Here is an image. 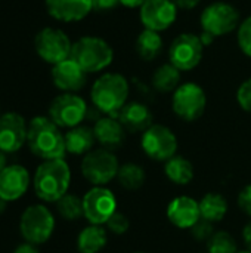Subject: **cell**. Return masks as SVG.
<instances>
[{
	"label": "cell",
	"mask_w": 251,
	"mask_h": 253,
	"mask_svg": "<svg viewBox=\"0 0 251 253\" xmlns=\"http://www.w3.org/2000/svg\"><path fill=\"white\" fill-rule=\"evenodd\" d=\"M209 253H238L235 239L226 231H216L207 242Z\"/></svg>",
	"instance_id": "obj_30"
},
{
	"label": "cell",
	"mask_w": 251,
	"mask_h": 253,
	"mask_svg": "<svg viewBox=\"0 0 251 253\" xmlns=\"http://www.w3.org/2000/svg\"><path fill=\"white\" fill-rule=\"evenodd\" d=\"M95 138L102 145V148H107L109 151H114L120 148L126 139V129L117 120L115 117H101L96 120L93 126Z\"/></svg>",
	"instance_id": "obj_21"
},
{
	"label": "cell",
	"mask_w": 251,
	"mask_h": 253,
	"mask_svg": "<svg viewBox=\"0 0 251 253\" xmlns=\"http://www.w3.org/2000/svg\"><path fill=\"white\" fill-rule=\"evenodd\" d=\"M141 145L145 154L155 162H167L178 151L176 135L167 126L157 123L143 132Z\"/></svg>",
	"instance_id": "obj_11"
},
{
	"label": "cell",
	"mask_w": 251,
	"mask_h": 253,
	"mask_svg": "<svg viewBox=\"0 0 251 253\" xmlns=\"http://www.w3.org/2000/svg\"><path fill=\"white\" fill-rule=\"evenodd\" d=\"M198 203H200L201 218L212 224L222 221L228 212V202L219 193H209Z\"/></svg>",
	"instance_id": "obj_26"
},
{
	"label": "cell",
	"mask_w": 251,
	"mask_h": 253,
	"mask_svg": "<svg viewBox=\"0 0 251 253\" xmlns=\"http://www.w3.org/2000/svg\"><path fill=\"white\" fill-rule=\"evenodd\" d=\"M152 86L161 93L175 92L180 86V71L170 62L160 65L152 74Z\"/></svg>",
	"instance_id": "obj_27"
},
{
	"label": "cell",
	"mask_w": 251,
	"mask_h": 253,
	"mask_svg": "<svg viewBox=\"0 0 251 253\" xmlns=\"http://www.w3.org/2000/svg\"><path fill=\"white\" fill-rule=\"evenodd\" d=\"M6 206H7V202H6V200H3V199H0V215H3V213H4Z\"/></svg>",
	"instance_id": "obj_43"
},
{
	"label": "cell",
	"mask_w": 251,
	"mask_h": 253,
	"mask_svg": "<svg viewBox=\"0 0 251 253\" xmlns=\"http://www.w3.org/2000/svg\"><path fill=\"white\" fill-rule=\"evenodd\" d=\"M108 242L107 230L102 225H89L83 228L77 237V249L80 253H99Z\"/></svg>",
	"instance_id": "obj_23"
},
{
	"label": "cell",
	"mask_w": 251,
	"mask_h": 253,
	"mask_svg": "<svg viewBox=\"0 0 251 253\" xmlns=\"http://www.w3.org/2000/svg\"><path fill=\"white\" fill-rule=\"evenodd\" d=\"M27 145L34 156L43 160L64 159L67 153L65 136L59 126L43 116H37L28 123Z\"/></svg>",
	"instance_id": "obj_1"
},
{
	"label": "cell",
	"mask_w": 251,
	"mask_h": 253,
	"mask_svg": "<svg viewBox=\"0 0 251 253\" xmlns=\"http://www.w3.org/2000/svg\"><path fill=\"white\" fill-rule=\"evenodd\" d=\"M243 239H244V243L247 246V249L251 252V222H249L246 227H244V231H243Z\"/></svg>",
	"instance_id": "obj_39"
},
{
	"label": "cell",
	"mask_w": 251,
	"mask_h": 253,
	"mask_svg": "<svg viewBox=\"0 0 251 253\" xmlns=\"http://www.w3.org/2000/svg\"><path fill=\"white\" fill-rule=\"evenodd\" d=\"M129 227H130L129 218H127L124 213L118 212V211H117V212L108 219V222H107L108 231H111L112 234H117V236H121V234L127 233Z\"/></svg>",
	"instance_id": "obj_32"
},
{
	"label": "cell",
	"mask_w": 251,
	"mask_h": 253,
	"mask_svg": "<svg viewBox=\"0 0 251 253\" xmlns=\"http://www.w3.org/2000/svg\"><path fill=\"white\" fill-rule=\"evenodd\" d=\"M56 209L61 218H64L65 221H77L81 216H84L83 199H80L75 194L67 193L64 197H61L56 202Z\"/></svg>",
	"instance_id": "obj_29"
},
{
	"label": "cell",
	"mask_w": 251,
	"mask_h": 253,
	"mask_svg": "<svg viewBox=\"0 0 251 253\" xmlns=\"http://www.w3.org/2000/svg\"><path fill=\"white\" fill-rule=\"evenodd\" d=\"M84 218L92 225H104L117 212V199L105 187H93L83 197Z\"/></svg>",
	"instance_id": "obj_13"
},
{
	"label": "cell",
	"mask_w": 251,
	"mask_h": 253,
	"mask_svg": "<svg viewBox=\"0 0 251 253\" xmlns=\"http://www.w3.org/2000/svg\"><path fill=\"white\" fill-rule=\"evenodd\" d=\"M178 10L173 0H145L139 7V18L145 28L160 33L173 25Z\"/></svg>",
	"instance_id": "obj_14"
},
{
	"label": "cell",
	"mask_w": 251,
	"mask_h": 253,
	"mask_svg": "<svg viewBox=\"0 0 251 253\" xmlns=\"http://www.w3.org/2000/svg\"><path fill=\"white\" fill-rule=\"evenodd\" d=\"M90 98L101 113L115 117L127 104L129 82L118 73H107L93 83Z\"/></svg>",
	"instance_id": "obj_3"
},
{
	"label": "cell",
	"mask_w": 251,
	"mask_h": 253,
	"mask_svg": "<svg viewBox=\"0 0 251 253\" xmlns=\"http://www.w3.org/2000/svg\"><path fill=\"white\" fill-rule=\"evenodd\" d=\"M71 182V170L64 159L43 160L33 179L34 193L47 203H56L68 193Z\"/></svg>",
	"instance_id": "obj_2"
},
{
	"label": "cell",
	"mask_w": 251,
	"mask_h": 253,
	"mask_svg": "<svg viewBox=\"0 0 251 253\" xmlns=\"http://www.w3.org/2000/svg\"><path fill=\"white\" fill-rule=\"evenodd\" d=\"M28 125L18 113L0 114V151L12 154L27 144Z\"/></svg>",
	"instance_id": "obj_15"
},
{
	"label": "cell",
	"mask_w": 251,
	"mask_h": 253,
	"mask_svg": "<svg viewBox=\"0 0 251 253\" xmlns=\"http://www.w3.org/2000/svg\"><path fill=\"white\" fill-rule=\"evenodd\" d=\"M30 187V173L21 165H7L0 172V199L15 202L21 199Z\"/></svg>",
	"instance_id": "obj_17"
},
{
	"label": "cell",
	"mask_w": 251,
	"mask_h": 253,
	"mask_svg": "<svg viewBox=\"0 0 251 253\" xmlns=\"http://www.w3.org/2000/svg\"><path fill=\"white\" fill-rule=\"evenodd\" d=\"M87 116L86 101L75 93H61L58 95L49 107V119L59 127L72 129L80 126V123Z\"/></svg>",
	"instance_id": "obj_10"
},
{
	"label": "cell",
	"mask_w": 251,
	"mask_h": 253,
	"mask_svg": "<svg viewBox=\"0 0 251 253\" xmlns=\"http://www.w3.org/2000/svg\"><path fill=\"white\" fill-rule=\"evenodd\" d=\"M117 179L123 188L135 191V190H139L145 184L146 175L142 166L136 163H124L118 169Z\"/></svg>",
	"instance_id": "obj_28"
},
{
	"label": "cell",
	"mask_w": 251,
	"mask_h": 253,
	"mask_svg": "<svg viewBox=\"0 0 251 253\" xmlns=\"http://www.w3.org/2000/svg\"><path fill=\"white\" fill-rule=\"evenodd\" d=\"M238 206L246 215L251 216V184L244 187L238 194Z\"/></svg>",
	"instance_id": "obj_35"
},
{
	"label": "cell",
	"mask_w": 251,
	"mask_h": 253,
	"mask_svg": "<svg viewBox=\"0 0 251 253\" xmlns=\"http://www.w3.org/2000/svg\"><path fill=\"white\" fill-rule=\"evenodd\" d=\"M200 39H201V43L204 44V46H209V44H212L213 43V40H215V37L213 36H210L209 33H201V36H200Z\"/></svg>",
	"instance_id": "obj_41"
},
{
	"label": "cell",
	"mask_w": 251,
	"mask_h": 253,
	"mask_svg": "<svg viewBox=\"0 0 251 253\" xmlns=\"http://www.w3.org/2000/svg\"><path fill=\"white\" fill-rule=\"evenodd\" d=\"M136 253H145V252H136Z\"/></svg>",
	"instance_id": "obj_45"
},
{
	"label": "cell",
	"mask_w": 251,
	"mask_h": 253,
	"mask_svg": "<svg viewBox=\"0 0 251 253\" xmlns=\"http://www.w3.org/2000/svg\"><path fill=\"white\" fill-rule=\"evenodd\" d=\"M200 24L204 33H209L215 39L222 37L240 27V12L231 3L216 1L203 10Z\"/></svg>",
	"instance_id": "obj_7"
},
{
	"label": "cell",
	"mask_w": 251,
	"mask_h": 253,
	"mask_svg": "<svg viewBox=\"0 0 251 253\" xmlns=\"http://www.w3.org/2000/svg\"><path fill=\"white\" fill-rule=\"evenodd\" d=\"M65 148L67 153L74 154V156H81L87 154L93 150V145L96 142L95 132L93 129L87 126H75L70 129L65 135Z\"/></svg>",
	"instance_id": "obj_22"
},
{
	"label": "cell",
	"mask_w": 251,
	"mask_h": 253,
	"mask_svg": "<svg viewBox=\"0 0 251 253\" xmlns=\"http://www.w3.org/2000/svg\"><path fill=\"white\" fill-rule=\"evenodd\" d=\"M120 4V0H92V9L95 12H109Z\"/></svg>",
	"instance_id": "obj_36"
},
{
	"label": "cell",
	"mask_w": 251,
	"mask_h": 253,
	"mask_svg": "<svg viewBox=\"0 0 251 253\" xmlns=\"http://www.w3.org/2000/svg\"><path fill=\"white\" fill-rule=\"evenodd\" d=\"M71 59H74L87 74L99 73L111 65L114 59V50L104 39L86 36L72 43Z\"/></svg>",
	"instance_id": "obj_4"
},
{
	"label": "cell",
	"mask_w": 251,
	"mask_h": 253,
	"mask_svg": "<svg viewBox=\"0 0 251 253\" xmlns=\"http://www.w3.org/2000/svg\"><path fill=\"white\" fill-rule=\"evenodd\" d=\"M237 101H238L240 107L244 111L251 113V77L247 79L246 82H243L241 86L238 87V90H237Z\"/></svg>",
	"instance_id": "obj_34"
},
{
	"label": "cell",
	"mask_w": 251,
	"mask_h": 253,
	"mask_svg": "<svg viewBox=\"0 0 251 253\" xmlns=\"http://www.w3.org/2000/svg\"><path fill=\"white\" fill-rule=\"evenodd\" d=\"M7 166V160H6V153L0 151V172Z\"/></svg>",
	"instance_id": "obj_42"
},
{
	"label": "cell",
	"mask_w": 251,
	"mask_h": 253,
	"mask_svg": "<svg viewBox=\"0 0 251 253\" xmlns=\"http://www.w3.org/2000/svg\"><path fill=\"white\" fill-rule=\"evenodd\" d=\"M145 3V0H120V4L126 6V7H141L142 4Z\"/></svg>",
	"instance_id": "obj_40"
},
{
	"label": "cell",
	"mask_w": 251,
	"mask_h": 253,
	"mask_svg": "<svg viewBox=\"0 0 251 253\" xmlns=\"http://www.w3.org/2000/svg\"><path fill=\"white\" fill-rule=\"evenodd\" d=\"M207 107V96L204 89L197 83H183L175 92L172 98V108L175 114L185 122L198 120Z\"/></svg>",
	"instance_id": "obj_9"
},
{
	"label": "cell",
	"mask_w": 251,
	"mask_h": 253,
	"mask_svg": "<svg viewBox=\"0 0 251 253\" xmlns=\"http://www.w3.org/2000/svg\"><path fill=\"white\" fill-rule=\"evenodd\" d=\"M191 234L197 242H209L212 239V236L215 234L213 230V224L206 221V219H200L192 228H191Z\"/></svg>",
	"instance_id": "obj_33"
},
{
	"label": "cell",
	"mask_w": 251,
	"mask_h": 253,
	"mask_svg": "<svg viewBox=\"0 0 251 253\" xmlns=\"http://www.w3.org/2000/svg\"><path fill=\"white\" fill-rule=\"evenodd\" d=\"M55 230V218L53 213L43 205L28 206L19 221V231L25 242L33 243L36 246L46 243Z\"/></svg>",
	"instance_id": "obj_5"
},
{
	"label": "cell",
	"mask_w": 251,
	"mask_h": 253,
	"mask_svg": "<svg viewBox=\"0 0 251 253\" xmlns=\"http://www.w3.org/2000/svg\"><path fill=\"white\" fill-rule=\"evenodd\" d=\"M135 49H136V53L141 59L151 62L161 53L163 39H161L160 33L145 28L138 36L136 43H135Z\"/></svg>",
	"instance_id": "obj_24"
},
{
	"label": "cell",
	"mask_w": 251,
	"mask_h": 253,
	"mask_svg": "<svg viewBox=\"0 0 251 253\" xmlns=\"http://www.w3.org/2000/svg\"><path fill=\"white\" fill-rule=\"evenodd\" d=\"M166 176L176 185H188L194 178V166L183 156H173L164 165Z\"/></svg>",
	"instance_id": "obj_25"
},
{
	"label": "cell",
	"mask_w": 251,
	"mask_h": 253,
	"mask_svg": "<svg viewBox=\"0 0 251 253\" xmlns=\"http://www.w3.org/2000/svg\"><path fill=\"white\" fill-rule=\"evenodd\" d=\"M238 46L244 55L251 58V16L246 18L238 27Z\"/></svg>",
	"instance_id": "obj_31"
},
{
	"label": "cell",
	"mask_w": 251,
	"mask_h": 253,
	"mask_svg": "<svg viewBox=\"0 0 251 253\" xmlns=\"http://www.w3.org/2000/svg\"><path fill=\"white\" fill-rule=\"evenodd\" d=\"M13 253H38V249H37L36 245L25 242V243H21L19 246H16V249H15Z\"/></svg>",
	"instance_id": "obj_38"
},
{
	"label": "cell",
	"mask_w": 251,
	"mask_h": 253,
	"mask_svg": "<svg viewBox=\"0 0 251 253\" xmlns=\"http://www.w3.org/2000/svg\"><path fill=\"white\" fill-rule=\"evenodd\" d=\"M47 13L62 22H77L84 19L93 9L92 0H46Z\"/></svg>",
	"instance_id": "obj_19"
},
{
	"label": "cell",
	"mask_w": 251,
	"mask_h": 253,
	"mask_svg": "<svg viewBox=\"0 0 251 253\" xmlns=\"http://www.w3.org/2000/svg\"><path fill=\"white\" fill-rule=\"evenodd\" d=\"M204 44L200 36L183 33L178 36L169 47V59L179 71L194 70L203 59Z\"/></svg>",
	"instance_id": "obj_12"
},
{
	"label": "cell",
	"mask_w": 251,
	"mask_h": 253,
	"mask_svg": "<svg viewBox=\"0 0 251 253\" xmlns=\"http://www.w3.org/2000/svg\"><path fill=\"white\" fill-rule=\"evenodd\" d=\"M53 84L67 93H74L81 90L87 82V73L71 58L53 65L52 68Z\"/></svg>",
	"instance_id": "obj_16"
},
{
	"label": "cell",
	"mask_w": 251,
	"mask_h": 253,
	"mask_svg": "<svg viewBox=\"0 0 251 253\" xmlns=\"http://www.w3.org/2000/svg\"><path fill=\"white\" fill-rule=\"evenodd\" d=\"M238 253H251L250 251H243V252H238Z\"/></svg>",
	"instance_id": "obj_44"
},
{
	"label": "cell",
	"mask_w": 251,
	"mask_h": 253,
	"mask_svg": "<svg viewBox=\"0 0 251 253\" xmlns=\"http://www.w3.org/2000/svg\"><path fill=\"white\" fill-rule=\"evenodd\" d=\"M34 47H36L37 55L44 62L56 65L71 58L72 43L62 30L46 27L36 34Z\"/></svg>",
	"instance_id": "obj_8"
},
{
	"label": "cell",
	"mask_w": 251,
	"mask_h": 253,
	"mask_svg": "<svg viewBox=\"0 0 251 253\" xmlns=\"http://www.w3.org/2000/svg\"><path fill=\"white\" fill-rule=\"evenodd\" d=\"M118 120L123 125V127L132 133H139V132L143 133L146 129H149L154 125L151 110L145 104L138 101L127 102L121 108L118 114Z\"/></svg>",
	"instance_id": "obj_20"
},
{
	"label": "cell",
	"mask_w": 251,
	"mask_h": 253,
	"mask_svg": "<svg viewBox=\"0 0 251 253\" xmlns=\"http://www.w3.org/2000/svg\"><path fill=\"white\" fill-rule=\"evenodd\" d=\"M81 175L95 187H104L117 178L120 165L115 154L107 148H96L81 160Z\"/></svg>",
	"instance_id": "obj_6"
},
{
	"label": "cell",
	"mask_w": 251,
	"mask_h": 253,
	"mask_svg": "<svg viewBox=\"0 0 251 253\" xmlns=\"http://www.w3.org/2000/svg\"><path fill=\"white\" fill-rule=\"evenodd\" d=\"M167 218L175 227L191 230L201 219L200 203L186 196L176 197L167 206Z\"/></svg>",
	"instance_id": "obj_18"
},
{
	"label": "cell",
	"mask_w": 251,
	"mask_h": 253,
	"mask_svg": "<svg viewBox=\"0 0 251 253\" xmlns=\"http://www.w3.org/2000/svg\"><path fill=\"white\" fill-rule=\"evenodd\" d=\"M175 4L178 6V9H183V10H189L198 6L200 0H173Z\"/></svg>",
	"instance_id": "obj_37"
}]
</instances>
